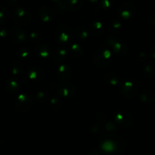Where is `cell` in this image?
I'll return each mask as SVG.
<instances>
[{"instance_id":"4dcf8cb0","label":"cell","mask_w":155,"mask_h":155,"mask_svg":"<svg viewBox=\"0 0 155 155\" xmlns=\"http://www.w3.org/2000/svg\"><path fill=\"white\" fill-rule=\"evenodd\" d=\"M115 0H101V6L105 10H109L113 7Z\"/></svg>"},{"instance_id":"836d02e7","label":"cell","mask_w":155,"mask_h":155,"mask_svg":"<svg viewBox=\"0 0 155 155\" xmlns=\"http://www.w3.org/2000/svg\"><path fill=\"white\" fill-rule=\"evenodd\" d=\"M55 10H56V12L57 13V14L62 15L65 12L66 8H65V5L62 3V2L59 1V2H58L57 3H56V7H55Z\"/></svg>"},{"instance_id":"ffe728a7","label":"cell","mask_w":155,"mask_h":155,"mask_svg":"<svg viewBox=\"0 0 155 155\" xmlns=\"http://www.w3.org/2000/svg\"><path fill=\"white\" fill-rule=\"evenodd\" d=\"M104 80L106 84H110V85H119L121 82L120 78L117 74L113 72H109L104 75Z\"/></svg>"},{"instance_id":"ac0fdd59","label":"cell","mask_w":155,"mask_h":155,"mask_svg":"<svg viewBox=\"0 0 155 155\" xmlns=\"http://www.w3.org/2000/svg\"><path fill=\"white\" fill-rule=\"evenodd\" d=\"M104 31V25L101 21H93L89 27V32L94 37H100L102 35Z\"/></svg>"},{"instance_id":"ba28073f","label":"cell","mask_w":155,"mask_h":155,"mask_svg":"<svg viewBox=\"0 0 155 155\" xmlns=\"http://www.w3.org/2000/svg\"><path fill=\"white\" fill-rule=\"evenodd\" d=\"M73 36L72 30L67 25H62L58 27L55 31L56 40L60 44H65L71 41Z\"/></svg>"},{"instance_id":"9c48e42d","label":"cell","mask_w":155,"mask_h":155,"mask_svg":"<svg viewBox=\"0 0 155 155\" xmlns=\"http://www.w3.org/2000/svg\"><path fill=\"white\" fill-rule=\"evenodd\" d=\"M27 76L31 81L39 82L44 79L45 73L41 67L33 65V66L30 67L27 71Z\"/></svg>"},{"instance_id":"60d3db41","label":"cell","mask_w":155,"mask_h":155,"mask_svg":"<svg viewBox=\"0 0 155 155\" xmlns=\"http://www.w3.org/2000/svg\"><path fill=\"white\" fill-rule=\"evenodd\" d=\"M87 2H91V3H94V2H97L98 0H87Z\"/></svg>"},{"instance_id":"ee69618b","label":"cell","mask_w":155,"mask_h":155,"mask_svg":"<svg viewBox=\"0 0 155 155\" xmlns=\"http://www.w3.org/2000/svg\"><path fill=\"white\" fill-rule=\"evenodd\" d=\"M154 1H155V0H154Z\"/></svg>"},{"instance_id":"8fae6325","label":"cell","mask_w":155,"mask_h":155,"mask_svg":"<svg viewBox=\"0 0 155 155\" xmlns=\"http://www.w3.org/2000/svg\"><path fill=\"white\" fill-rule=\"evenodd\" d=\"M58 94L59 96L65 98L72 97L76 91L75 86L71 83H64L58 87Z\"/></svg>"},{"instance_id":"4316f807","label":"cell","mask_w":155,"mask_h":155,"mask_svg":"<svg viewBox=\"0 0 155 155\" xmlns=\"http://www.w3.org/2000/svg\"><path fill=\"white\" fill-rule=\"evenodd\" d=\"M9 12L5 6L0 5V24H4L8 21Z\"/></svg>"},{"instance_id":"d6a6232c","label":"cell","mask_w":155,"mask_h":155,"mask_svg":"<svg viewBox=\"0 0 155 155\" xmlns=\"http://www.w3.org/2000/svg\"><path fill=\"white\" fill-rule=\"evenodd\" d=\"M29 37L32 42H38V41H40L41 39H42V35H41V34L37 31H31Z\"/></svg>"},{"instance_id":"8992f818","label":"cell","mask_w":155,"mask_h":155,"mask_svg":"<svg viewBox=\"0 0 155 155\" xmlns=\"http://www.w3.org/2000/svg\"><path fill=\"white\" fill-rule=\"evenodd\" d=\"M113 121L120 127H129L133 123V117L129 112L120 110L114 113Z\"/></svg>"},{"instance_id":"2e32d148","label":"cell","mask_w":155,"mask_h":155,"mask_svg":"<svg viewBox=\"0 0 155 155\" xmlns=\"http://www.w3.org/2000/svg\"><path fill=\"white\" fill-rule=\"evenodd\" d=\"M68 54L73 59H80L84 56V49L77 43L71 44L68 50Z\"/></svg>"},{"instance_id":"44dd1931","label":"cell","mask_w":155,"mask_h":155,"mask_svg":"<svg viewBox=\"0 0 155 155\" xmlns=\"http://www.w3.org/2000/svg\"><path fill=\"white\" fill-rule=\"evenodd\" d=\"M140 100L145 104H151L155 100V94L152 91L144 90L140 94Z\"/></svg>"},{"instance_id":"7a4b0ae2","label":"cell","mask_w":155,"mask_h":155,"mask_svg":"<svg viewBox=\"0 0 155 155\" xmlns=\"http://www.w3.org/2000/svg\"><path fill=\"white\" fill-rule=\"evenodd\" d=\"M112 60V52L107 46L103 44L94 53L92 57L93 63L99 68H104L110 63Z\"/></svg>"},{"instance_id":"9a60e30c","label":"cell","mask_w":155,"mask_h":155,"mask_svg":"<svg viewBox=\"0 0 155 155\" xmlns=\"http://www.w3.org/2000/svg\"><path fill=\"white\" fill-rule=\"evenodd\" d=\"M71 74V67L66 64H63L61 65L58 68L57 72H56V75H57L58 79L60 81H65V80L68 79Z\"/></svg>"},{"instance_id":"30bf717a","label":"cell","mask_w":155,"mask_h":155,"mask_svg":"<svg viewBox=\"0 0 155 155\" xmlns=\"http://www.w3.org/2000/svg\"><path fill=\"white\" fill-rule=\"evenodd\" d=\"M135 14V7L130 2H124L118 8V15L123 19H129Z\"/></svg>"},{"instance_id":"3957f363","label":"cell","mask_w":155,"mask_h":155,"mask_svg":"<svg viewBox=\"0 0 155 155\" xmlns=\"http://www.w3.org/2000/svg\"><path fill=\"white\" fill-rule=\"evenodd\" d=\"M104 45L107 46L115 55L118 56H124L129 52V47L123 41L114 37H109L106 39Z\"/></svg>"},{"instance_id":"5bb4252c","label":"cell","mask_w":155,"mask_h":155,"mask_svg":"<svg viewBox=\"0 0 155 155\" xmlns=\"http://www.w3.org/2000/svg\"><path fill=\"white\" fill-rule=\"evenodd\" d=\"M34 51H35L37 56L42 59H48L51 54V50H50V47L44 43H40V44H37Z\"/></svg>"},{"instance_id":"d590c367","label":"cell","mask_w":155,"mask_h":155,"mask_svg":"<svg viewBox=\"0 0 155 155\" xmlns=\"http://www.w3.org/2000/svg\"><path fill=\"white\" fill-rule=\"evenodd\" d=\"M147 21H148L150 25H155V14L150 15L148 17V18H147Z\"/></svg>"},{"instance_id":"d6986e66","label":"cell","mask_w":155,"mask_h":155,"mask_svg":"<svg viewBox=\"0 0 155 155\" xmlns=\"http://www.w3.org/2000/svg\"><path fill=\"white\" fill-rule=\"evenodd\" d=\"M19 87H20V84L15 78H10L7 80L6 84H5V88L8 93H16L18 91Z\"/></svg>"},{"instance_id":"52a82bcc","label":"cell","mask_w":155,"mask_h":155,"mask_svg":"<svg viewBox=\"0 0 155 155\" xmlns=\"http://www.w3.org/2000/svg\"><path fill=\"white\" fill-rule=\"evenodd\" d=\"M34 100L29 94H22L17 97L15 101V108L20 113H27L32 107Z\"/></svg>"},{"instance_id":"74e56055","label":"cell","mask_w":155,"mask_h":155,"mask_svg":"<svg viewBox=\"0 0 155 155\" xmlns=\"http://www.w3.org/2000/svg\"><path fill=\"white\" fill-rule=\"evenodd\" d=\"M18 0H5V2L10 5H15L18 3Z\"/></svg>"},{"instance_id":"e575fe53","label":"cell","mask_w":155,"mask_h":155,"mask_svg":"<svg viewBox=\"0 0 155 155\" xmlns=\"http://www.w3.org/2000/svg\"><path fill=\"white\" fill-rule=\"evenodd\" d=\"M101 129H102V127L100 124H94L91 128V131L93 134H98L101 132Z\"/></svg>"},{"instance_id":"f546056e","label":"cell","mask_w":155,"mask_h":155,"mask_svg":"<svg viewBox=\"0 0 155 155\" xmlns=\"http://www.w3.org/2000/svg\"><path fill=\"white\" fill-rule=\"evenodd\" d=\"M110 31L113 33L117 34V33L120 32L122 30V25L119 21L113 20V21L110 23Z\"/></svg>"},{"instance_id":"5b68a950","label":"cell","mask_w":155,"mask_h":155,"mask_svg":"<svg viewBox=\"0 0 155 155\" xmlns=\"http://www.w3.org/2000/svg\"><path fill=\"white\" fill-rule=\"evenodd\" d=\"M12 18L15 23L21 25H28L32 20V15L30 12L21 7L16 8L12 12Z\"/></svg>"},{"instance_id":"b9f144b4","label":"cell","mask_w":155,"mask_h":155,"mask_svg":"<svg viewBox=\"0 0 155 155\" xmlns=\"http://www.w3.org/2000/svg\"><path fill=\"white\" fill-rule=\"evenodd\" d=\"M49 1H50V2H59L60 0H49Z\"/></svg>"},{"instance_id":"7bdbcfd3","label":"cell","mask_w":155,"mask_h":155,"mask_svg":"<svg viewBox=\"0 0 155 155\" xmlns=\"http://www.w3.org/2000/svg\"><path fill=\"white\" fill-rule=\"evenodd\" d=\"M0 143H1V141H0Z\"/></svg>"},{"instance_id":"1f68e13d","label":"cell","mask_w":155,"mask_h":155,"mask_svg":"<svg viewBox=\"0 0 155 155\" xmlns=\"http://www.w3.org/2000/svg\"><path fill=\"white\" fill-rule=\"evenodd\" d=\"M117 125L116 123H115L114 121H111V120H109L105 124V128H106V130L110 132H115V131L117 130Z\"/></svg>"},{"instance_id":"4fadbf2b","label":"cell","mask_w":155,"mask_h":155,"mask_svg":"<svg viewBox=\"0 0 155 155\" xmlns=\"http://www.w3.org/2000/svg\"><path fill=\"white\" fill-rule=\"evenodd\" d=\"M11 38L18 44L26 42L28 37L25 31L21 28H14L11 31Z\"/></svg>"},{"instance_id":"484cf974","label":"cell","mask_w":155,"mask_h":155,"mask_svg":"<svg viewBox=\"0 0 155 155\" xmlns=\"http://www.w3.org/2000/svg\"><path fill=\"white\" fill-rule=\"evenodd\" d=\"M50 106L53 110H59L62 107V101L58 97H53L50 100Z\"/></svg>"},{"instance_id":"f35d334b","label":"cell","mask_w":155,"mask_h":155,"mask_svg":"<svg viewBox=\"0 0 155 155\" xmlns=\"http://www.w3.org/2000/svg\"><path fill=\"white\" fill-rule=\"evenodd\" d=\"M87 155H101L99 153H98L97 150H90V151L88 152V153H87Z\"/></svg>"},{"instance_id":"ab89813d","label":"cell","mask_w":155,"mask_h":155,"mask_svg":"<svg viewBox=\"0 0 155 155\" xmlns=\"http://www.w3.org/2000/svg\"><path fill=\"white\" fill-rule=\"evenodd\" d=\"M150 55H151V56L153 59H155V45H153V47L151 48V50H150Z\"/></svg>"},{"instance_id":"277c9868","label":"cell","mask_w":155,"mask_h":155,"mask_svg":"<svg viewBox=\"0 0 155 155\" xmlns=\"http://www.w3.org/2000/svg\"><path fill=\"white\" fill-rule=\"evenodd\" d=\"M119 89L120 94L124 97L129 99L136 96L138 91V85L134 80L127 79L120 82Z\"/></svg>"},{"instance_id":"f1b7e54d","label":"cell","mask_w":155,"mask_h":155,"mask_svg":"<svg viewBox=\"0 0 155 155\" xmlns=\"http://www.w3.org/2000/svg\"><path fill=\"white\" fill-rule=\"evenodd\" d=\"M49 94L47 91H40L36 94V100L41 104H44V103L47 102L48 101Z\"/></svg>"},{"instance_id":"83f0119b","label":"cell","mask_w":155,"mask_h":155,"mask_svg":"<svg viewBox=\"0 0 155 155\" xmlns=\"http://www.w3.org/2000/svg\"><path fill=\"white\" fill-rule=\"evenodd\" d=\"M17 56L19 59H23V60H28L31 56V51L28 48H21L18 50Z\"/></svg>"},{"instance_id":"7c38bea8","label":"cell","mask_w":155,"mask_h":155,"mask_svg":"<svg viewBox=\"0 0 155 155\" xmlns=\"http://www.w3.org/2000/svg\"><path fill=\"white\" fill-rule=\"evenodd\" d=\"M39 16L43 21L45 23H49L54 19L55 12L50 6L44 5L39 10Z\"/></svg>"},{"instance_id":"cb8c5ba5","label":"cell","mask_w":155,"mask_h":155,"mask_svg":"<svg viewBox=\"0 0 155 155\" xmlns=\"http://www.w3.org/2000/svg\"><path fill=\"white\" fill-rule=\"evenodd\" d=\"M88 30H87L84 26L81 25V26L78 27V28H76L75 35L79 41H84L88 37Z\"/></svg>"},{"instance_id":"8d00e7d4","label":"cell","mask_w":155,"mask_h":155,"mask_svg":"<svg viewBox=\"0 0 155 155\" xmlns=\"http://www.w3.org/2000/svg\"><path fill=\"white\" fill-rule=\"evenodd\" d=\"M6 34H7V32H6V28H0V37H6Z\"/></svg>"},{"instance_id":"d4e9b609","label":"cell","mask_w":155,"mask_h":155,"mask_svg":"<svg viewBox=\"0 0 155 155\" xmlns=\"http://www.w3.org/2000/svg\"><path fill=\"white\" fill-rule=\"evenodd\" d=\"M144 73L147 78H152L155 74V65L153 62H147L144 66Z\"/></svg>"},{"instance_id":"6da1fadb","label":"cell","mask_w":155,"mask_h":155,"mask_svg":"<svg viewBox=\"0 0 155 155\" xmlns=\"http://www.w3.org/2000/svg\"><path fill=\"white\" fill-rule=\"evenodd\" d=\"M126 143L120 135L105 133L99 140V147L104 155H119L124 150Z\"/></svg>"},{"instance_id":"e0dca14e","label":"cell","mask_w":155,"mask_h":155,"mask_svg":"<svg viewBox=\"0 0 155 155\" xmlns=\"http://www.w3.org/2000/svg\"><path fill=\"white\" fill-rule=\"evenodd\" d=\"M62 3L68 11L77 12L82 6L83 0H62Z\"/></svg>"},{"instance_id":"7402d4cb","label":"cell","mask_w":155,"mask_h":155,"mask_svg":"<svg viewBox=\"0 0 155 155\" xmlns=\"http://www.w3.org/2000/svg\"><path fill=\"white\" fill-rule=\"evenodd\" d=\"M67 56V51L65 48L62 47H59L56 49L53 53V59L56 62L59 63V62H63Z\"/></svg>"},{"instance_id":"603a6c76","label":"cell","mask_w":155,"mask_h":155,"mask_svg":"<svg viewBox=\"0 0 155 155\" xmlns=\"http://www.w3.org/2000/svg\"><path fill=\"white\" fill-rule=\"evenodd\" d=\"M11 68L12 73L14 75H20L23 73L24 71V66L21 62L18 60H14L11 64Z\"/></svg>"}]
</instances>
